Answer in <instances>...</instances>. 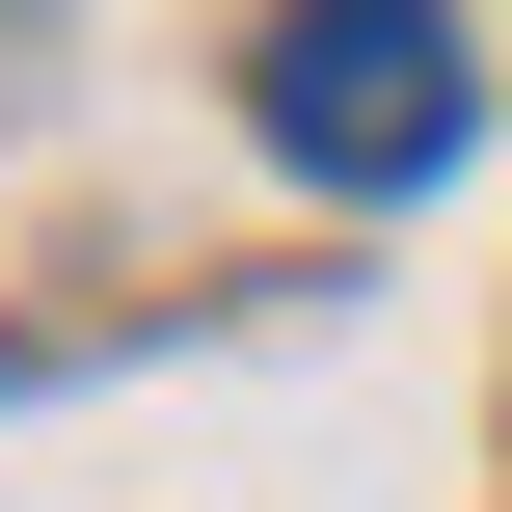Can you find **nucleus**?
Returning <instances> with one entry per match:
<instances>
[{
  "label": "nucleus",
  "mask_w": 512,
  "mask_h": 512,
  "mask_svg": "<svg viewBox=\"0 0 512 512\" xmlns=\"http://www.w3.org/2000/svg\"><path fill=\"white\" fill-rule=\"evenodd\" d=\"M243 135H270L297 189H432V162L486 135L459 0H270V27H243Z\"/></svg>",
  "instance_id": "f257e3e1"
}]
</instances>
